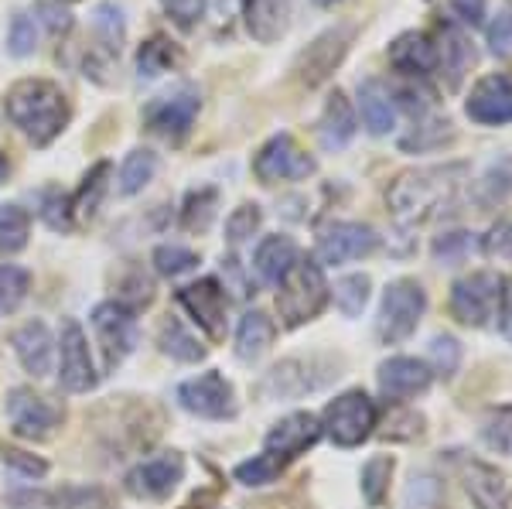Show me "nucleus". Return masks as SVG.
<instances>
[{
  "mask_svg": "<svg viewBox=\"0 0 512 509\" xmlns=\"http://www.w3.org/2000/svg\"><path fill=\"white\" fill-rule=\"evenodd\" d=\"M69 202L62 199V195H48V202H45V219H48V226L52 229H69Z\"/></svg>",
  "mask_w": 512,
  "mask_h": 509,
  "instance_id": "nucleus-54",
  "label": "nucleus"
},
{
  "mask_svg": "<svg viewBox=\"0 0 512 509\" xmlns=\"http://www.w3.org/2000/svg\"><path fill=\"white\" fill-rule=\"evenodd\" d=\"M4 462L11 465V469H18L21 475H31V479H38V475H45V472H48V465L41 462V458L24 455V451H14V448H7V451H4Z\"/></svg>",
  "mask_w": 512,
  "mask_h": 509,
  "instance_id": "nucleus-52",
  "label": "nucleus"
},
{
  "mask_svg": "<svg viewBox=\"0 0 512 509\" xmlns=\"http://www.w3.org/2000/svg\"><path fill=\"white\" fill-rule=\"evenodd\" d=\"M352 38H355L352 24H335V28H328L325 35H318L311 41V45L297 55V76H301L304 86H321V82L332 76L345 55H349Z\"/></svg>",
  "mask_w": 512,
  "mask_h": 509,
  "instance_id": "nucleus-8",
  "label": "nucleus"
},
{
  "mask_svg": "<svg viewBox=\"0 0 512 509\" xmlns=\"http://www.w3.org/2000/svg\"><path fill=\"white\" fill-rule=\"evenodd\" d=\"M321 438V424L315 414H287L284 421H277L274 428H270L267 434V451L263 455H270L274 462H291V458H297L301 451H308L315 441Z\"/></svg>",
  "mask_w": 512,
  "mask_h": 509,
  "instance_id": "nucleus-15",
  "label": "nucleus"
},
{
  "mask_svg": "<svg viewBox=\"0 0 512 509\" xmlns=\"http://www.w3.org/2000/svg\"><path fill=\"white\" fill-rule=\"evenodd\" d=\"M482 250L489 253L492 260H512V223H495L489 229V236H485V243H482Z\"/></svg>",
  "mask_w": 512,
  "mask_h": 509,
  "instance_id": "nucleus-48",
  "label": "nucleus"
},
{
  "mask_svg": "<svg viewBox=\"0 0 512 509\" xmlns=\"http://www.w3.org/2000/svg\"><path fill=\"white\" fill-rule=\"evenodd\" d=\"M59 509H110V499L99 489H69L59 496Z\"/></svg>",
  "mask_w": 512,
  "mask_h": 509,
  "instance_id": "nucleus-49",
  "label": "nucleus"
},
{
  "mask_svg": "<svg viewBox=\"0 0 512 509\" xmlns=\"http://www.w3.org/2000/svg\"><path fill=\"white\" fill-rule=\"evenodd\" d=\"M96 31H99V38H103L106 52L120 55V45H123V14H120V7L99 4L96 7Z\"/></svg>",
  "mask_w": 512,
  "mask_h": 509,
  "instance_id": "nucleus-38",
  "label": "nucleus"
},
{
  "mask_svg": "<svg viewBox=\"0 0 512 509\" xmlns=\"http://www.w3.org/2000/svg\"><path fill=\"white\" fill-rule=\"evenodd\" d=\"M59 380L69 393H86L96 387V369L89 359L86 335L76 318L62 322V363H59Z\"/></svg>",
  "mask_w": 512,
  "mask_h": 509,
  "instance_id": "nucleus-14",
  "label": "nucleus"
},
{
  "mask_svg": "<svg viewBox=\"0 0 512 509\" xmlns=\"http://www.w3.org/2000/svg\"><path fill=\"white\" fill-rule=\"evenodd\" d=\"M154 171H158V158L151 151H130L120 168V192L137 195L154 178Z\"/></svg>",
  "mask_w": 512,
  "mask_h": 509,
  "instance_id": "nucleus-34",
  "label": "nucleus"
},
{
  "mask_svg": "<svg viewBox=\"0 0 512 509\" xmlns=\"http://www.w3.org/2000/svg\"><path fill=\"white\" fill-rule=\"evenodd\" d=\"M260 223H263L260 205H239L233 216H229V223H226L229 243H243L246 236H253L256 229H260Z\"/></svg>",
  "mask_w": 512,
  "mask_h": 509,
  "instance_id": "nucleus-44",
  "label": "nucleus"
},
{
  "mask_svg": "<svg viewBox=\"0 0 512 509\" xmlns=\"http://www.w3.org/2000/svg\"><path fill=\"white\" fill-rule=\"evenodd\" d=\"M11 346H14V352H18L21 366L28 369L31 376H48V373H52L55 349H52V332H48L45 322L21 325L18 332H14Z\"/></svg>",
  "mask_w": 512,
  "mask_h": 509,
  "instance_id": "nucleus-22",
  "label": "nucleus"
},
{
  "mask_svg": "<svg viewBox=\"0 0 512 509\" xmlns=\"http://www.w3.org/2000/svg\"><path fill=\"white\" fill-rule=\"evenodd\" d=\"M485 202H502L512 192V158H502L499 164H492L489 175L482 178Z\"/></svg>",
  "mask_w": 512,
  "mask_h": 509,
  "instance_id": "nucleus-45",
  "label": "nucleus"
},
{
  "mask_svg": "<svg viewBox=\"0 0 512 509\" xmlns=\"http://www.w3.org/2000/svg\"><path fill=\"white\" fill-rule=\"evenodd\" d=\"M31 287V274L14 264H4L0 267V305L4 308H18L24 301V294H28Z\"/></svg>",
  "mask_w": 512,
  "mask_h": 509,
  "instance_id": "nucleus-39",
  "label": "nucleus"
},
{
  "mask_svg": "<svg viewBox=\"0 0 512 509\" xmlns=\"http://www.w3.org/2000/svg\"><path fill=\"white\" fill-rule=\"evenodd\" d=\"M31 233V219L28 212L18 205H0V253H18L24 250Z\"/></svg>",
  "mask_w": 512,
  "mask_h": 509,
  "instance_id": "nucleus-32",
  "label": "nucleus"
},
{
  "mask_svg": "<svg viewBox=\"0 0 512 509\" xmlns=\"http://www.w3.org/2000/svg\"><path fill=\"white\" fill-rule=\"evenodd\" d=\"M437 35H441V45H434L437 48V65L448 72V86L458 89L461 79H465V72L475 65V52H472V45H468V38L461 35L454 24H441Z\"/></svg>",
  "mask_w": 512,
  "mask_h": 509,
  "instance_id": "nucleus-25",
  "label": "nucleus"
},
{
  "mask_svg": "<svg viewBox=\"0 0 512 509\" xmlns=\"http://www.w3.org/2000/svg\"><path fill=\"white\" fill-rule=\"evenodd\" d=\"M390 65L396 72H403V76H417V79L431 76L437 69L434 41L427 35H420V31H403L390 45Z\"/></svg>",
  "mask_w": 512,
  "mask_h": 509,
  "instance_id": "nucleus-21",
  "label": "nucleus"
},
{
  "mask_svg": "<svg viewBox=\"0 0 512 509\" xmlns=\"http://www.w3.org/2000/svg\"><path fill=\"white\" fill-rule=\"evenodd\" d=\"M431 363H434V373L444 376V380L458 373V363H461L458 339H451V335H437V339L431 342Z\"/></svg>",
  "mask_w": 512,
  "mask_h": 509,
  "instance_id": "nucleus-42",
  "label": "nucleus"
},
{
  "mask_svg": "<svg viewBox=\"0 0 512 509\" xmlns=\"http://www.w3.org/2000/svg\"><path fill=\"white\" fill-rule=\"evenodd\" d=\"M465 489L478 509H512V479L485 462L465 465Z\"/></svg>",
  "mask_w": 512,
  "mask_h": 509,
  "instance_id": "nucleus-20",
  "label": "nucleus"
},
{
  "mask_svg": "<svg viewBox=\"0 0 512 509\" xmlns=\"http://www.w3.org/2000/svg\"><path fill=\"white\" fill-rule=\"evenodd\" d=\"M376 428V404L362 390H349L325 410V431L338 448H355Z\"/></svg>",
  "mask_w": 512,
  "mask_h": 509,
  "instance_id": "nucleus-5",
  "label": "nucleus"
},
{
  "mask_svg": "<svg viewBox=\"0 0 512 509\" xmlns=\"http://www.w3.org/2000/svg\"><path fill=\"white\" fill-rule=\"evenodd\" d=\"M297 260V246L291 236H267L260 246H256V274L267 284H280L284 274L294 267Z\"/></svg>",
  "mask_w": 512,
  "mask_h": 509,
  "instance_id": "nucleus-27",
  "label": "nucleus"
},
{
  "mask_svg": "<svg viewBox=\"0 0 512 509\" xmlns=\"http://www.w3.org/2000/svg\"><path fill=\"white\" fill-rule=\"evenodd\" d=\"M359 110H362V123L369 127V134L383 137L396 127V103L393 93L383 79H366L359 86Z\"/></svg>",
  "mask_w": 512,
  "mask_h": 509,
  "instance_id": "nucleus-24",
  "label": "nucleus"
},
{
  "mask_svg": "<svg viewBox=\"0 0 512 509\" xmlns=\"http://www.w3.org/2000/svg\"><path fill=\"white\" fill-rule=\"evenodd\" d=\"M318 7H335V4H342V0H315Z\"/></svg>",
  "mask_w": 512,
  "mask_h": 509,
  "instance_id": "nucleus-57",
  "label": "nucleus"
},
{
  "mask_svg": "<svg viewBox=\"0 0 512 509\" xmlns=\"http://www.w3.org/2000/svg\"><path fill=\"white\" fill-rule=\"evenodd\" d=\"M11 52L14 55H31L35 52V24L28 14H14L11 21Z\"/></svg>",
  "mask_w": 512,
  "mask_h": 509,
  "instance_id": "nucleus-50",
  "label": "nucleus"
},
{
  "mask_svg": "<svg viewBox=\"0 0 512 509\" xmlns=\"http://www.w3.org/2000/svg\"><path fill=\"white\" fill-rule=\"evenodd\" d=\"M424 308H427L424 287H420L417 281H393L383 294L376 335L386 342V346H396V342L410 339V335L417 332Z\"/></svg>",
  "mask_w": 512,
  "mask_h": 509,
  "instance_id": "nucleus-4",
  "label": "nucleus"
},
{
  "mask_svg": "<svg viewBox=\"0 0 512 509\" xmlns=\"http://www.w3.org/2000/svg\"><path fill=\"white\" fill-rule=\"evenodd\" d=\"M499 301H502V281L499 274H489V270L461 277L451 287V311L461 325H472V328L489 325V318H495V311H499Z\"/></svg>",
  "mask_w": 512,
  "mask_h": 509,
  "instance_id": "nucleus-6",
  "label": "nucleus"
},
{
  "mask_svg": "<svg viewBox=\"0 0 512 509\" xmlns=\"http://www.w3.org/2000/svg\"><path fill=\"white\" fill-rule=\"evenodd\" d=\"M468 250V233H448L441 236V240L434 243V257L444 260V264H454V260H461V253Z\"/></svg>",
  "mask_w": 512,
  "mask_h": 509,
  "instance_id": "nucleus-51",
  "label": "nucleus"
},
{
  "mask_svg": "<svg viewBox=\"0 0 512 509\" xmlns=\"http://www.w3.org/2000/svg\"><path fill=\"white\" fill-rule=\"evenodd\" d=\"M185 479V458L178 451H164L158 458H147L137 469H130L127 475V489L137 499H164L171 496V489Z\"/></svg>",
  "mask_w": 512,
  "mask_h": 509,
  "instance_id": "nucleus-13",
  "label": "nucleus"
},
{
  "mask_svg": "<svg viewBox=\"0 0 512 509\" xmlns=\"http://www.w3.org/2000/svg\"><path fill=\"white\" fill-rule=\"evenodd\" d=\"M451 11L472 28L485 24V0H451Z\"/></svg>",
  "mask_w": 512,
  "mask_h": 509,
  "instance_id": "nucleus-53",
  "label": "nucleus"
},
{
  "mask_svg": "<svg viewBox=\"0 0 512 509\" xmlns=\"http://www.w3.org/2000/svg\"><path fill=\"white\" fill-rule=\"evenodd\" d=\"M318 137L328 151H342V147L355 137L352 103L345 100V93H338V89L328 96V103H325V113H321V123H318Z\"/></svg>",
  "mask_w": 512,
  "mask_h": 509,
  "instance_id": "nucleus-26",
  "label": "nucleus"
},
{
  "mask_svg": "<svg viewBox=\"0 0 512 509\" xmlns=\"http://www.w3.org/2000/svg\"><path fill=\"white\" fill-rule=\"evenodd\" d=\"M216 188H198L185 199V209H181V226L188 229V233H205V229L212 226V219H216Z\"/></svg>",
  "mask_w": 512,
  "mask_h": 509,
  "instance_id": "nucleus-31",
  "label": "nucleus"
},
{
  "mask_svg": "<svg viewBox=\"0 0 512 509\" xmlns=\"http://www.w3.org/2000/svg\"><path fill=\"white\" fill-rule=\"evenodd\" d=\"M427 387H431V369L420 363V359L393 356L379 366V390H383L390 400L417 397V393H424Z\"/></svg>",
  "mask_w": 512,
  "mask_h": 509,
  "instance_id": "nucleus-19",
  "label": "nucleus"
},
{
  "mask_svg": "<svg viewBox=\"0 0 512 509\" xmlns=\"http://www.w3.org/2000/svg\"><path fill=\"white\" fill-rule=\"evenodd\" d=\"M178 301L185 305L188 315L212 335V339H222V335H226V294H222L219 281L205 277V281H198V284L181 287Z\"/></svg>",
  "mask_w": 512,
  "mask_h": 509,
  "instance_id": "nucleus-17",
  "label": "nucleus"
},
{
  "mask_svg": "<svg viewBox=\"0 0 512 509\" xmlns=\"http://www.w3.org/2000/svg\"><path fill=\"white\" fill-rule=\"evenodd\" d=\"M7 417H11V428L21 434V438H48L62 421V407L52 404L41 393L18 387L7 393Z\"/></svg>",
  "mask_w": 512,
  "mask_h": 509,
  "instance_id": "nucleus-11",
  "label": "nucleus"
},
{
  "mask_svg": "<svg viewBox=\"0 0 512 509\" xmlns=\"http://www.w3.org/2000/svg\"><path fill=\"white\" fill-rule=\"evenodd\" d=\"M219 4H222V7H226V11H229V7H233V4H236V0H219Z\"/></svg>",
  "mask_w": 512,
  "mask_h": 509,
  "instance_id": "nucleus-59",
  "label": "nucleus"
},
{
  "mask_svg": "<svg viewBox=\"0 0 512 509\" xmlns=\"http://www.w3.org/2000/svg\"><path fill=\"white\" fill-rule=\"evenodd\" d=\"M499 328L502 335L512 342V281L502 284V301H499Z\"/></svg>",
  "mask_w": 512,
  "mask_h": 509,
  "instance_id": "nucleus-55",
  "label": "nucleus"
},
{
  "mask_svg": "<svg viewBox=\"0 0 512 509\" xmlns=\"http://www.w3.org/2000/svg\"><path fill=\"white\" fill-rule=\"evenodd\" d=\"M465 113L482 127H499L512 120V79L509 76H485L472 86L465 100Z\"/></svg>",
  "mask_w": 512,
  "mask_h": 509,
  "instance_id": "nucleus-16",
  "label": "nucleus"
},
{
  "mask_svg": "<svg viewBox=\"0 0 512 509\" xmlns=\"http://www.w3.org/2000/svg\"><path fill=\"white\" fill-rule=\"evenodd\" d=\"M280 472V462H274L270 455H256L250 462L236 465V479L243 482V486H267V482H274Z\"/></svg>",
  "mask_w": 512,
  "mask_h": 509,
  "instance_id": "nucleus-43",
  "label": "nucleus"
},
{
  "mask_svg": "<svg viewBox=\"0 0 512 509\" xmlns=\"http://www.w3.org/2000/svg\"><path fill=\"white\" fill-rule=\"evenodd\" d=\"M489 52L495 59H512V4L502 7L489 24Z\"/></svg>",
  "mask_w": 512,
  "mask_h": 509,
  "instance_id": "nucleus-41",
  "label": "nucleus"
},
{
  "mask_svg": "<svg viewBox=\"0 0 512 509\" xmlns=\"http://www.w3.org/2000/svg\"><path fill=\"white\" fill-rule=\"evenodd\" d=\"M274 342V322L263 311H246L236 328V356L243 363H256Z\"/></svg>",
  "mask_w": 512,
  "mask_h": 509,
  "instance_id": "nucleus-28",
  "label": "nucleus"
},
{
  "mask_svg": "<svg viewBox=\"0 0 512 509\" xmlns=\"http://www.w3.org/2000/svg\"><path fill=\"white\" fill-rule=\"evenodd\" d=\"M253 171L263 185L274 182H304V178L315 175V158L304 154L291 134H277L260 147L253 161Z\"/></svg>",
  "mask_w": 512,
  "mask_h": 509,
  "instance_id": "nucleus-7",
  "label": "nucleus"
},
{
  "mask_svg": "<svg viewBox=\"0 0 512 509\" xmlns=\"http://www.w3.org/2000/svg\"><path fill=\"white\" fill-rule=\"evenodd\" d=\"M379 246V236L373 226L362 223H332L321 229L318 236V260L321 264H349V260L369 257Z\"/></svg>",
  "mask_w": 512,
  "mask_h": 509,
  "instance_id": "nucleus-12",
  "label": "nucleus"
},
{
  "mask_svg": "<svg viewBox=\"0 0 512 509\" xmlns=\"http://www.w3.org/2000/svg\"><path fill=\"white\" fill-rule=\"evenodd\" d=\"M451 120L448 117H424L414 123V134L403 137L400 147L403 151H431V147H441L444 141H451Z\"/></svg>",
  "mask_w": 512,
  "mask_h": 509,
  "instance_id": "nucleus-33",
  "label": "nucleus"
},
{
  "mask_svg": "<svg viewBox=\"0 0 512 509\" xmlns=\"http://www.w3.org/2000/svg\"><path fill=\"white\" fill-rule=\"evenodd\" d=\"M407 509H441V482L420 475L407 489Z\"/></svg>",
  "mask_w": 512,
  "mask_h": 509,
  "instance_id": "nucleus-46",
  "label": "nucleus"
},
{
  "mask_svg": "<svg viewBox=\"0 0 512 509\" xmlns=\"http://www.w3.org/2000/svg\"><path fill=\"white\" fill-rule=\"evenodd\" d=\"M38 14H45V24L59 35V31H69L72 28V18L65 11H59V7L52 4H38Z\"/></svg>",
  "mask_w": 512,
  "mask_h": 509,
  "instance_id": "nucleus-56",
  "label": "nucleus"
},
{
  "mask_svg": "<svg viewBox=\"0 0 512 509\" xmlns=\"http://www.w3.org/2000/svg\"><path fill=\"white\" fill-rule=\"evenodd\" d=\"M106 178H110V161H99L86 175V182H82V188L76 192V199H72V209H76L79 219H89L99 209V199H103V192H106Z\"/></svg>",
  "mask_w": 512,
  "mask_h": 509,
  "instance_id": "nucleus-35",
  "label": "nucleus"
},
{
  "mask_svg": "<svg viewBox=\"0 0 512 509\" xmlns=\"http://www.w3.org/2000/svg\"><path fill=\"white\" fill-rule=\"evenodd\" d=\"M390 475H393V458L376 455V458H369V462H366V469H362V496H366L369 506H379L386 499Z\"/></svg>",
  "mask_w": 512,
  "mask_h": 509,
  "instance_id": "nucleus-36",
  "label": "nucleus"
},
{
  "mask_svg": "<svg viewBox=\"0 0 512 509\" xmlns=\"http://www.w3.org/2000/svg\"><path fill=\"white\" fill-rule=\"evenodd\" d=\"M369 277L366 274H349V277H342V281L335 284V305L342 308V315H362V308H366V301H369Z\"/></svg>",
  "mask_w": 512,
  "mask_h": 509,
  "instance_id": "nucleus-37",
  "label": "nucleus"
},
{
  "mask_svg": "<svg viewBox=\"0 0 512 509\" xmlns=\"http://www.w3.org/2000/svg\"><path fill=\"white\" fill-rule=\"evenodd\" d=\"M7 117L21 134H28L38 147L52 144L69 123V100L55 82L21 79L7 93Z\"/></svg>",
  "mask_w": 512,
  "mask_h": 509,
  "instance_id": "nucleus-2",
  "label": "nucleus"
},
{
  "mask_svg": "<svg viewBox=\"0 0 512 509\" xmlns=\"http://www.w3.org/2000/svg\"><path fill=\"white\" fill-rule=\"evenodd\" d=\"M93 328H96V339L99 346L106 352V366H120L123 359L134 352L137 346V322H134V311L120 301H106L93 311Z\"/></svg>",
  "mask_w": 512,
  "mask_h": 509,
  "instance_id": "nucleus-10",
  "label": "nucleus"
},
{
  "mask_svg": "<svg viewBox=\"0 0 512 509\" xmlns=\"http://www.w3.org/2000/svg\"><path fill=\"white\" fill-rule=\"evenodd\" d=\"M178 62H181V52L175 48V41H168L161 35L144 41V45H140V52H137V72L144 79L161 76V72H168L171 65H178Z\"/></svg>",
  "mask_w": 512,
  "mask_h": 509,
  "instance_id": "nucleus-29",
  "label": "nucleus"
},
{
  "mask_svg": "<svg viewBox=\"0 0 512 509\" xmlns=\"http://www.w3.org/2000/svg\"><path fill=\"white\" fill-rule=\"evenodd\" d=\"M195 264H198V257L192 250H185V246H158V250H154V267H158V274L164 277H181Z\"/></svg>",
  "mask_w": 512,
  "mask_h": 509,
  "instance_id": "nucleus-40",
  "label": "nucleus"
},
{
  "mask_svg": "<svg viewBox=\"0 0 512 509\" xmlns=\"http://www.w3.org/2000/svg\"><path fill=\"white\" fill-rule=\"evenodd\" d=\"M291 24V0H246V31L260 45H274L287 35Z\"/></svg>",
  "mask_w": 512,
  "mask_h": 509,
  "instance_id": "nucleus-23",
  "label": "nucleus"
},
{
  "mask_svg": "<svg viewBox=\"0 0 512 509\" xmlns=\"http://www.w3.org/2000/svg\"><path fill=\"white\" fill-rule=\"evenodd\" d=\"M178 400L188 414L209 417V421H226V417L236 414L233 383H229L222 373H202V376H195V380L181 383Z\"/></svg>",
  "mask_w": 512,
  "mask_h": 509,
  "instance_id": "nucleus-9",
  "label": "nucleus"
},
{
  "mask_svg": "<svg viewBox=\"0 0 512 509\" xmlns=\"http://www.w3.org/2000/svg\"><path fill=\"white\" fill-rule=\"evenodd\" d=\"M161 4L178 28H195L205 14V0H161Z\"/></svg>",
  "mask_w": 512,
  "mask_h": 509,
  "instance_id": "nucleus-47",
  "label": "nucleus"
},
{
  "mask_svg": "<svg viewBox=\"0 0 512 509\" xmlns=\"http://www.w3.org/2000/svg\"><path fill=\"white\" fill-rule=\"evenodd\" d=\"M158 342L171 359H178V363H198V359L205 356V349L198 346V339L192 332H185V325H181L178 318H168V322L161 325Z\"/></svg>",
  "mask_w": 512,
  "mask_h": 509,
  "instance_id": "nucleus-30",
  "label": "nucleus"
},
{
  "mask_svg": "<svg viewBox=\"0 0 512 509\" xmlns=\"http://www.w3.org/2000/svg\"><path fill=\"white\" fill-rule=\"evenodd\" d=\"M277 287V308L287 328L311 322L325 308L328 284L325 274H321V264H315V260H294V267L287 270Z\"/></svg>",
  "mask_w": 512,
  "mask_h": 509,
  "instance_id": "nucleus-3",
  "label": "nucleus"
},
{
  "mask_svg": "<svg viewBox=\"0 0 512 509\" xmlns=\"http://www.w3.org/2000/svg\"><path fill=\"white\" fill-rule=\"evenodd\" d=\"M468 178L465 164H434V168H417L400 175L386 192L390 212L400 223L417 226L427 223L437 212H444L458 199L461 185Z\"/></svg>",
  "mask_w": 512,
  "mask_h": 509,
  "instance_id": "nucleus-1",
  "label": "nucleus"
},
{
  "mask_svg": "<svg viewBox=\"0 0 512 509\" xmlns=\"http://www.w3.org/2000/svg\"><path fill=\"white\" fill-rule=\"evenodd\" d=\"M4 178H7V161L0 158V182H4Z\"/></svg>",
  "mask_w": 512,
  "mask_h": 509,
  "instance_id": "nucleus-58",
  "label": "nucleus"
},
{
  "mask_svg": "<svg viewBox=\"0 0 512 509\" xmlns=\"http://www.w3.org/2000/svg\"><path fill=\"white\" fill-rule=\"evenodd\" d=\"M195 113H198V93L181 89V93L164 96L161 103H154L151 110H147V127H151L154 134H161L164 141L178 144L181 137L192 130Z\"/></svg>",
  "mask_w": 512,
  "mask_h": 509,
  "instance_id": "nucleus-18",
  "label": "nucleus"
}]
</instances>
